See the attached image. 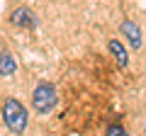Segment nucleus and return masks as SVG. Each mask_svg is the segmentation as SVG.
<instances>
[{"label":"nucleus","instance_id":"5","mask_svg":"<svg viewBox=\"0 0 146 136\" xmlns=\"http://www.w3.org/2000/svg\"><path fill=\"white\" fill-rule=\"evenodd\" d=\"M107 49H110V53L115 56V61H117V66H122L124 68L127 63H129V56H127V51H124V46H122L117 39H110V44H107Z\"/></svg>","mask_w":146,"mask_h":136},{"label":"nucleus","instance_id":"7","mask_svg":"<svg viewBox=\"0 0 146 136\" xmlns=\"http://www.w3.org/2000/svg\"><path fill=\"white\" fill-rule=\"evenodd\" d=\"M107 134H112V136H122V134H124V129H122L119 124H112V126H107Z\"/></svg>","mask_w":146,"mask_h":136},{"label":"nucleus","instance_id":"2","mask_svg":"<svg viewBox=\"0 0 146 136\" xmlns=\"http://www.w3.org/2000/svg\"><path fill=\"white\" fill-rule=\"evenodd\" d=\"M56 102H58V95L51 83H39L34 88V92H32V107L39 114H49L56 107Z\"/></svg>","mask_w":146,"mask_h":136},{"label":"nucleus","instance_id":"4","mask_svg":"<svg viewBox=\"0 0 146 136\" xmlns=\"http://www.w3.org/2000/svg\"><path fill=\"white\" fill-rule=\"evenodd\" d=\"M119 29H122V34L127 37V42H129L134 49H139V46H141V32H139V27H136L131 20H124Z\"/></svg>","mask_w":146,"mask_h":136},{"label":"nucleus","instance_id":"3","mask_svg":"<svg viewBox=\"0 0 146 136\" xmlns=\"http://www.w3.org/2000/svg\"><path fill=\"white\" fill-rule=\"evenodd\" d=\"M10 22L17 24V27H27V29H34V27H36V17L32 15V10H27V7H17V10H12Z\"/></svg>","mask_w":146,"mask_h":136},{"label":"nucleus","instance_id":"1","mask_svg":"<svg viewBox=\"0 0 146 136\" xmlns=\"http://www.w3.org/2000/svg\"><path fill=\"white\" fill-rule=\"evenodd\" d=\"M3 119H5L7 129H10L12 134H22V131L27 129V110H25V105H22L20 100H15V97H7L5 102H3Z\"/></svg>","mask_w":146,"mask_h":136},{"label":"nucleus","instance_id":"6","mask_svg":"<svg viewBox=\"0 0 146 136\" xmlns=\"http://www.w3.org/2000/svg\"><path fill=\"white\" fill-rule=\"evenodd\" d=\"M15 71H17V61L12 58V53H7V51L0 53V75L7 78V75H12Z\"/></svg>","mask_w":146,"mask_h":136}]
</instances>
